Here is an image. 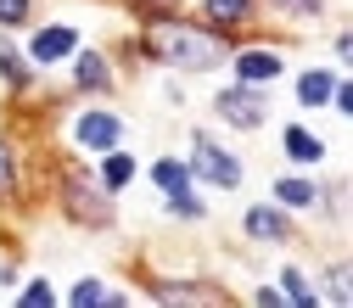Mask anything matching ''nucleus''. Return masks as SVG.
Instances as JSON below:
<instances>
[{
    "mask_svg": "<svg viewBox=\"0 0 353 308\" xmlns=\"http://www.w3.org/2000/svg\"><path fill=\"white\" fill-rule=\"evenodd\" d=\"M152 57H163L168 68H185V73H202V68H219L225 62V45L196 28H180V23H168L152 34Z\"/></svg>",
    "mask_w": 353,
    "mask_h": 308,
    "instance_id": "obj_1",
    "label": "nucleus"
},
{
    "mask_svg": "<svg viewBox=\"0 0 353 308\" xmlns=\"http://www.w3.org/2000/svg\"><path fill=\"white\" fill-rule=\"evenodd\" d=\"M191 157H196V174L213 180L219 191H236V185H241V157L225 152L213 135H191Z\"/></svg>",
    "mask_w": 353,
    "mask_h": 308,
    "instance_id": "obj_2",
    "label": "nucleus"
},
{
    "mask_svg": "<svg viewBox=\"0 0 353 308\" xmlns=\"http://www.w3.org/2000/svg\"><path fill=\"white\" fill-rule=\"evenodd\" d=\"M219 118H230L236 129H263L270 101H263L258 84H236V90H219Z\"/></svg>",
    "mask_w": 353,
    "mask_h": 308,
    "instance_id": "obj_3",
    "label": "nucleus"
},
{
    "mask_svg": "<svg viewBox=\"0 0 353 308\" xmlns=\"http://www.w3.org/2000/svg\"><path fill=\"white\" fill-rule=\"evenodd\" d=\"M68 207H73V218H84V225H107V218H112V202L96 196L79 174H68Z\"/></svg>",
    "mask_w": 353,
    "mask_h": 308,
    "instance_id": "obj_4",
    "label": "nucleus"
},
{
    "mask_svg": "<svg viewBox=\"0 0 353 308\" xmlns=\"http://www.w3.org/2000/svg\"><path fill=\"white\" fill-rule=\"evenodd\" d=\"M79 141L96 146V152H112V146L123 141V123H118L112 112H84V118H79Z\"/></svg>",
    "mask_w": 353,
    "mask_h": 308,
    "instance_id": "obj_5",
    "label": "nucleus"
},
{
    "mask_svg": "<svg viewBox=\"0 0 353 308\" xmlns=\"http://www.w3.org/2000/svg\"><path fill=\"white\" fill-rule=\"evenodd\" d=\"M73 45H79V34L68 23H51L34 34V62H62V57H73Z\"/></svg>",
    "mask_w": 353,
    "mask_h": 308,
    "instance_id": "obj_6",
    "label": "nucleus"
},
{
    "mask_svg": "<svg viewBox=\"0 0 353 308\" xmlns=\"http://www.w3.org/2000/svg\"><path fill=\"white\" fill-rule=\"evenodd\" d=\"M236 79L263 90L270 79H281V57H275V51H247V57H236Z\"/></svg>",
    "mask_w": 353,
    "mask_h": 308,
    "instance_id": "obj_7",
    "label": "nucleus"
},
{
    "mask_svg": "<svg viewBox=\"0 0 353 308\" xmlns=\"http://www.w3.org/2000/svg\"><path fill=\"white\" fill-rule=\"evenodd\" d=\"M247 236L252 241H281L286 236V218L275 207H247Z\"/></svg>",
    "mask_w": 353,
    "mask_h": 308,
    "instance_id": "obj_8",
    "label": "nucleus"
},
{
    "mask_svg": "<svg viewBox=\"0 0 353 308\" xmlns=\"http://www.w3.org/2000/svg\"><path fill=\"white\" fill-rule=\"evenodd\" d=\"M331 90H336V79H331V73H320V68L297 79V101H303V107H325V101H331Z\"/></svg>",
    "mask_w": 353,
    "mask_h": 308,
    "instance_id": "obj_9",
    "label": "nucleus"
},
{
    "mask_svg": "<svg viewBox=\"0 0 353 308\" xmlns=\"http://www.w3.org/2000/svg\"><path fill=\"white\" fill-rule=\"evenodd\" d=\"M79 90H107V84H112V68H107V57H96V51H84L79 57Z\"/></svg>",
    "mask_w": 353,
    "mask_h": 308,
    "instance_id": "obj_10",
    "label": "nucleus"
},
{
    "mask_svg": "<svg viewBox=\"0 0 353 308\" xmlns=\"http://www.w3.org/2000/svg\"><path fill=\"white\" fill-rule=\"evenodd\" d=\"M286 157H297V163H320V157H325V146L308 135V129H297V123H292V129H286Z\"/></svg>",
    "mask_w": 353,
    "mask_h": 308,
    "instance_id": "obj_11",
    "label": "nucleus"
},
{
    "mask_svg": "<svg viewBox=\"0 0 353 308\" xmlns=\"http://www.w3.org/2000/svg\"><path fill=\"white\" fill-rule=\"evenodd\" d=\"M275 196H281L286 207H314V202H320V185H308V180H281Z\"/></svg>",
    "mask_w": 353,
    "mask_h": 308,
    "instance_id": "obj_12",
    "label": "nucleus"
},
{
    "mask_svg": "<svg viewBox=\"0 0 353 308\" xmlns=\"http://www.w3.org/2000/svg\"><path fill=\"white\" fill-rule=\"evenodd\" d=\"M152 180H157L163 191H185V185H191V168H185V163H174V157H163V163L152 168Z\"/></svg>",
    "mask_w": 353,
    "mask_h": 308,
    "instance_id": "obj_13",
    "label": "nucleus"
},
{
    "mask_svg": "<svg viewBox=\"0 0 353 308\" xmlns=\"http://www.w3.org/2000/svg\"><path fill=\"white\" fill-rule=\"evenodd\" d=\"M252 12V0H208V17L213 23H241Z\"/></svg>",
    "mask_w": 353,
    "mask_h": 308,
    "instance_id": "obj_14",
    "label": "nucleus"
},
{
    "mask_svg": "<svg viewBox=\"0 0 353 308\" xmlns=\"http://www.w3.org/2000/svg\"><path fill=\"white\" fill-rule=\"evenodd\" d=\"M129 174H135V163H129V157H123V152H112V157H107V163H101V180H107V185H112V191H118V185H129Z\"/></svg>",
    "mask_w": 353,
    "mask_h": 308,
    "instance_id": "obj_15",
    "label": "nucleus"
},
{
    "mask_svg": "<svg viewBox=\"0 0 353 308\" xmlns=\"http://www.w3.org/2000/svg\"><path fill=\"white\" fill-rule=\"evenodd\" d=\"M168 213H174V218H202L208 207H202V196H191V191H168Z\"/></svg>",
    "mask_w": 353,
    "mask_h": 308,
    "instance_id": "obj_16",
    "label": "nucleus"
},
{
    "mask_svg": "<svg viewBox=\"0 0 353 308\" xmlns=\"http://www.w3.org/2000/svg\"><path fill=\"white\" fill-rule=\"evenodd\" d=\"M0 73H6V84H28V68H23V57L0 39Z\"/></svg>",
    "mask_w": 353,
    "mask_h": 308,
    "instance_id": "obj_17",
    "label": "nucleus"
},
{
    "mask_svg": "<svg viewBox=\"0 0 353 308\" xmlns=\"http://www.w3.org/2000/svg\"><path fill=\"white\" fill-rule=\"evenodd\" d=\"M281 286H286V291H292V302H297V308H314V302H320V297H314V291H308V280H303V275H297V269H286V275H281Z\"/></svg>",
    "mask_w": 353,
    "mask_h": 308,
    "instance_id": "obj_18",
    "label": "nucleus"
},
{
    "mask_svg": "<svg viewBox=\"0 0 353 308\" xmlns=\"http://www.w3.org/2000/svg\"><path fill=\"white\" fill-rule=\"evenodd\" d=\"M46 302H57L51 280H28V286H23V308H46Z\"/></svg>",
    "mask_w": 353,
    "mask_h": 308,
    "instance_id": "obj_19",
    "label": "nucleus"
},
{
    "mask_svg": "<svg viewBox=\"0 0 353 308\" xmlns=\"http://www.w3.org/2000/svg\"><path fill=\"white\" fill-rule=\"evenodd\" d=\"M73 302H79V308H96V302H107V286H101V280H79V286H73Z\"/></svg>",
    "mask_w": 353,
    "mask_h": 308,
    "instance_id": "obj_20",
    "label": "nucleus"
},
{
    "mask_svg": "<svg viewBox=\"0 0 353 308\" xmlns=\"http://www.w3.org/2000/svg\"><path fill=\"white\" fill-rule=\"evenodd\" d=\"M12 185H17V157H12V146H6V141H0V196H6Z\"/></svg>",
    "mask_w": 353,
    "mask_h": 308,
    "instance_id": "obj_21",
    "label": "nucleus"
},
{
    "mask_svg": "<svg viewBox=\"0 0 353 308\" xmlns=\"http://www.w3.org/2000/svg\"><path fill=\"white\" fill-rule=\"evenodd\" d=\"M270 6H281V12H292V17H320L325 0H270Z\"/></svg>",
    "mask_w": 353,
    "mask_h": 308,
    "instance_id": "obj_22",
    "label": "nucleus"
},
{
    "mask_svg": "<svg viewBox=\"0 0 353 308\" xmlns=\"http://www.w3.org/2000/svg\"><path fill=\"white\" fill-rule=\"evenodd\" d=\"M28 17V0H0V23H6V28H17Z\"/></svg>",
    "mask_w": 353,
    "mask_h": 308,
    "instance_id": "obj_23",
    "label": "nucleus"
}]
</instances>
